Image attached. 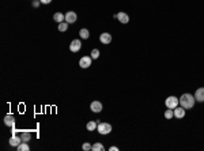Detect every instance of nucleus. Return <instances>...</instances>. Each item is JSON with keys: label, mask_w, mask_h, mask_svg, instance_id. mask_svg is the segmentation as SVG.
<instances>
[{"label": "nucleus", "mask_w": 204, "mask_h": 151, "mask_svg": "<svg viewBox=\"0 0 204 151\" xmlns=\"http://www.w3.org/2000/svg\"><path fill=\"white\" fill-rule=\"evenodd\" d=\"M16 148H18V151H29V150H30V147H29V144H27L26 142H22L21 144L16 147Z\"/></svg>", "instance_id": "a211bd4d"}, {"label": "nucleus", "mask_w": 204, "mask_h": 151, "mask_svg": "<svg viewBox=\"0 0 204 151\" xmlns=\"http://www.w3.org/2000/svg\"><path fill=\"white\" fill-rule=\"evenodd\" d=\"M53 19H55V22H57V23H61L63 21H65V15H63L61 12H56L53 15Z\"/></svg>", "instance_id": "dca6fc26"}, {"label": "nucleus", "mask_w": 204, "mask_h": 151, "mask_svg": "<svg viewBox=\"0 0 204 151\" xmlns=\"http://www.w3.org/2000/svg\"><path fill=\"white\" fill-rule=\"evenodd\" d=\"M15 117H14V116L12 115H7L4 117V124L7 125V127H8V128H14V127H15Z\"/></svg>", "instance_id": "423d86ee"}, {"label": "nucleus", "mask_w": 204, "mask_h": 151, "mask_svg": "<svg viewBox=\"0 0 204 151\" xmlns=\"http://www.w3.org/2000/svg\"><path fill=\"white\" fill-rule=\"evenodd\" d=\"M117 19H118V22H121L123 25H127V23L129 22V16H128V14H125L124 11H121V12L117 14Z\"/></svg>", "instance_id": "9d476101"}, {"label": "nucleus", "mask_w": 204, "mask_h": 151, "mask_svg": "<svg viewBox=\"0 0 204 151\" xmlns=\"http://www.w3.org/2000/svg\"><path fill=\"white\" fill-rule=\"evenodd\" d=\"M97 131L100 132L101 135H109L112 132V125L108 124V123H98Z\"/></svg>", "instance_id": "7ed1b4c3"}, {"label": "nucleus", "mask_w": 204, "mask_h": 151, "mask_svg": "<svg viewBox=\"0 0 204 151\" xmlns=\"http://www.w3.org/2000/svg\"><path fill=\"white\" fill-rule=\"evenodd\" d=\"M79 36H80V38H83V40H87V38L90 37V31L87 30V29H80Z\"/></svg>", "instance_id": "f3484780"}, {"label": "nucleus", "mask_w": 204, "mask_h": 151, "mask_svg": "<svg viewBox=\"0 0 204 151\" xmlns=\"http://www.w3.org/2000/svg\"><path fill=\"white\" fill-rule=\"evenodd\" d=\"M195 99H196L197 102H204V87H200V89L196 90Z\"/></svg>", "instance_id": "9b49d317"}, {"label": "nucleus", "mask_w": 204, "mask_h": 151, "mask_svg": "<svg viewBox=\"0 0 204 151\" xmlns=\"http://www.w3.org/2000/svg\"><path fill=\"white\" fill-rule=\"evenodd\" d=\"M68 25H69V23H67V22L64 21V22H61V23H59V30L60 31H67V29H68Z\"/></svg>", "instance_id": "412c9836"}, {"label": "nucleus", "mask_w": 204, "mask_h": 151, "mask_svg": "<svg viewBox=\"0 0 204 151\" xmlns=\"http://www.w3.org/2000/svg\"><path fill=\"white\" fill-rule=\"evenodd\" d=\"M21 139L22 142H26V143H29L30 142V139H32V133L30 132H26V131H23V132H21Z\"/></svg>", "instance_id": "4468645a"}, {"label": "nucleus", "mask_w": 204, "mask_h": 151, "mask_svg": "<svg viewBox=\"0 0 204 151\" xmlns=\"http://www.w3.org/2000/svg\"><path fill=\"white\" fill-rule=\"evenodd\" d=\"M82 148H83L84 151H90L91 148H93V146H91L90 143H83V146H82Z\"/></svg>", "instance_id": "5701e85b"}, {"label": "nucleus", "mask_w": 204, "mask_h": 151, "mask_svg": "<svg viewBox=\"0 0 204 151\" xmlns=\"http://www.w3.org/2000/svg\"><path fill=\"white\" fill-rule=\"evenodd\" d=\"M22 143V139H21V136H16V135H12L10 138V146L12 147H18L19 144Z\"/></svg>", "instance_id": "f8f14e48"}, {"label": "nucleus", "mask_w": 204, "mask_h": 151, "mask_svg": "<svg viewBox=\"0 0 204 151\" xmlns=\"http://www.w3.org/2000/svg\"><path fill=\"white\" fill-rule=\"evenodd\" d=\"M100 41L101 44H104V45H108L112 42V34L110 33H102L100 36Z\"/></svg>", "instance_id": "6e6552de"}, {"label": "nucleus", "mask_w": 204, "mask_h": 151, "mask_svg": "<svg viewBox=\"0 0 204 151\" xmlns=\"http://www.w3.org/2000/svg\"><path fill=\"white\" fill-rule=\"evenodd\" d=\"M100 57V51H98V49H93V51H91V59H98Z\"/></svg>", "instance_id": "4be33fe9"}, {"label": "nucleus", "mask_w": 204, "mask_h": 151, "mask_svg": "<svg viewBox=\"0 0 204 151\" xmlns=\"http://www.w3.org/2000/svg\"><path fill=\"white\" fill-rule=\"evenodd\" d=\"M40 1H41L42 4H49V3H50L52 0H40Z\"/></svg>", "instance_id": "393cba45"}, {"label": "nucleus", "mask_w": 204, "mask_h": 151, "mask_svg": "<svg viewBox=\"0 0 204 151\" xmlns=\"http://www.w3.org/2000/svg\"><path fill=\"white\" fill-rule=\"evenodd\" d=\"M97 127H98V121H89V123H87V125H86L87 131H90V132L95 131V129H97Z\"/></svg>", "instance_id": "2eb2a0df"}, {"label": "nucleus", "mask_w": 204, "mask_h": 151, "mask_svg": "<svg viewBox=\"0 0 204 151\" xmlns=\"http://www.w3.org/2000/svg\"><path fill=\"white\" fill-rule=\"evenodd\" d=\"M91 60H93V59H91V56H83V57L80 59V60H79V67L80 68H89L90 65H91Z\"/></svg>", "instance_id": "20e7f679"}, {"label": "nucleus", "mask_w": 204, "mask_h": 151, "mask_svg": "<svg viewBox=\"0 0 204 151\" xmlns=\"http://www.w3.org/2000/svg\"><path fill=\"white\" fill-rule=\"evenodd\" d=\"M102 104H101L100 101H93L91 102V105H90V109H91V112H94V113H100L101 110H102Z\"/></svg>", "instance_id": "0eeeda50"}, {"label": "nucleus", "mask_w": 204, "mask_h": 151, "mask_svg": "<svg viewBox=\"0 0 204 151\" xmlns=\"http://www.w3.org/2000/svg\"><path fill=\"white\" fill-rule=\"evenodd\" d=\"M93 151H104L105 150V147H104V144L102 143H100V142H97L94 146H93V148H91Z\"/></svg>", "instance_id": "6ab92c4d"}, {"label": "nucleus", "mask_w": 204, "mask_h": 151, "mask_svg": "<svg viewBox=\"0 0 204 151\" xmlns=\"http://www.w3.org/2000/svg\"><path fill=\"white\" fill-rule=\"evenodd\" d=\"M195 102H196V99H195V95H192V94L185 93L180 97V104L184 109H192L195 106Z\"/></svg>", "instance_id": "f257e3e1"}, {"label": "nucleus", "mask_w": 204, "mask_h": 151, "mask_svg": "<svg viewBox=\"0 0 204 151\" xmlns=\"http://www.w3.org/2000/svg\"><path fill=\"white\" fill-rule=\"evenodd\" d=\"M173 112H174V117L176 119H184L185 117V109H184L182 106L181 108H176V109H173Z\"/></svg>", "instance_id": "ddd939ff"}, {"label": "nucleus", "mask_w": 204, "mask_h": 151, "mask_svg": "<svg viewBox=\"0 0 204 151\" xmlns=\"http://www.w3.org/2000/svg\"><path fill=\"white\" fill-rule=\"evenodd\" d=\"M173 117H174V112H173V109H169L168 108V110L165 112V119L166 120H172Z\"/></svg>", "instance_id": "aec40b11"}, {"label": "nucleus", "mask_w": 204, "mask_h": 151, "mask_svg": "<svg viewBox=\"0 0 204 151\" xmlns=\"http://www.w3.org/2000/svg\"><path fill=\"white\" fill-rule=\"evenodd\" d=\"M76 19H78V15L73 11H68L67 14H65V22L67 23H75Z\"/></svg>", "instance_id": "1a4fd4ad"}, {"label": "nucleus", "mask_w": 204, "mask_h": 151, "mask_svg": "<svg viewBox=\"0 0 204 151\" xmlns=\"http://www.w3.org/2000/svg\"><path fill=\"white\" fill-rule=\"evenodd\" d=\"M178 104H180V99L177 97H174V95L168 97L166 101H165V105H166V108H169V109H176L178 106Z\"/></svg>", "instance_id": "f03ea898"}, {"label": "nucleus", "mask_w": 204, "mask_h": 151, "mask_svg": "<svg viewBox=\"0 0 204 151\" xmlns=\"http://www.w3.org/2000/svg\"><path fill=\"white\" fill-rule=\"evenodd\" d=\"M40 3H41V1H40V0H33V7H34V8H37V7H38V5H40Z\"/></svg>", "instance_id": "b1692460"}, {"label": "nucleus", "mask_w": 204, "mask_h": 151, "mask_svg": "<svg viewBox=\"0 0 204 151\" xmlns=\"http://www.w3.org/2000/svg\"><path fill=\"white\" fill-rule=\"evenodd\" d=\"M80 48H82L80 40H73V41L69 44V51H71V52H79Z\"/></svg>", "instance_id": "39448f33"}, {"label": "nucleus", "mask_w": 204, "mask_h": 151, "mask_svg": "<svg viewBox=\"0 0 204 151\" xmlns=\"http://www.w3.org/2000/svg\"><path fill=\"white\" fill-rule=\"evenodd\" d=\"M109 150H110V151H118V147H116V146H113V147H110Z\"/></svg>", "instance_id": "a878e982"}]
</instances>
